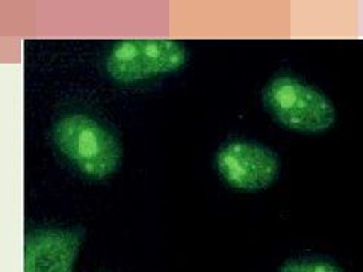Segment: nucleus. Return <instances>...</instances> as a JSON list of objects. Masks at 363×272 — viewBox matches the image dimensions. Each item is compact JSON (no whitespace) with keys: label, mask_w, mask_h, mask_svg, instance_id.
Returning <instances> with one entry per match:
<instances>
[{"label":"nucleus","mask_w":363,"mask_h":272,"mask_svg":"<svg viewBox=\"0 0 363 272\" xmlns=\"http://www.w3.org/2000/svg\"><path fill=\"white\" fill-rule=\"evenodd\" d=\"M52 140L56 150L91 180L109 177L121 164L123 145L118 136L86 113H67L56 120Z\"/></svg>","instance_id":"1"},{"label":"nucleus","mask_w":363,"mask_h":272,"mask_svg":"<svg viewBox=\"0 0 363 272\" xmlns=\"http://www.w3.org/2000/svg\"><path fill=\"white\" fill-rule=\"evenodd\" d=\"M188 61L185 45L174 40H120L106 55L105 68L120 84H135L179 72Z\"/></svg>","instance_id":"3"},{"label":"nucleus","mask_w":363,"mask_h":272,"mask_svg":"<svg viewBox=\"0 0 363 272\" xmlns=\"http://www.w3.org/2000/svg\"><path fill=\"white\" fill-rule=\"evenodd\" d=\"M262 103L281 128L300 133H323L336 121L335 106L323 91L301 79L280 74L262 91Z\"/></svg>","instance_id":"2"},{"label":"nucleus","mask_w":363,"mask_h":272,"mask_svg":"<svg viewBox=\"0 0 363 272\" xmlns=\"http://www.w3.org/2000/svg\"><path fill=\"white\" fill-rule=\"evenodd\" d=\"M279 272H345L324 257H297L281 265Z\"/></svg>","instance_id":"6"},{"label":"nucleus","mask_w":363,"mask_h":272,"mask_svg":"<svg viewBox=\"0 0 363 272\" xmlns=\"http://www.w3.org/2000/svg\"><path fill=\"white\" fill-rule=\"evenodd\" d=\"M215 168L230 188L257 192L274 183L280 173V159L264 144L235 140L217 152Z\"/></svg>","instance_id":"4"},{"label":"nucleus","mask_w":363,"mask_h":272,"mask_svg":"<svg viewBox=\"0 0 363 272\" xmlns=\"http://www.w3.org/2000/svg\"><path fill=\"white\" fill-rule=\"evenodd\" d=\"M84 232L61 227L32 230L25 239V272H73Z\"/></svg>","instance_id":"5"}]
</instances>
